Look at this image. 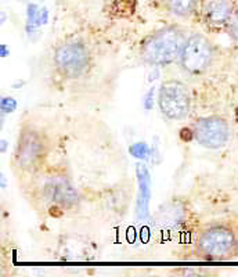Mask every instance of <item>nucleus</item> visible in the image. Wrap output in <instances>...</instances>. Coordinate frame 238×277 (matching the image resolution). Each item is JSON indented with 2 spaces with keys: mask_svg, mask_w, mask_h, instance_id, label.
I'll use <instances>...</instances> for the list:
<instances>
[{
  "mask_svg": "<svg viewBox=\"0 0 238 277\" xmlns=\"http://www.w3.org/2000/svg\"><path fill=\"white\" fill-rule=\"evenodd\" d=\"M163 5L176 17L189 18L198 10L199 0H163Z\"/></svg>",
  "mask_w": 238,
  "mask_h": 277,
  "instance_id": "nucleus-10",
  "label": "nucleus"
},
{
  "mask_svg": "<svg viewBox=\"0 0 238 277\" xmlns=\"http://www.w3.org/2000/svg\"><path fill=\"white\" fill-rule=\"evenodd\" d=\"M213 56H215L213 45L207 36L201 33H193L186 41L180 56V63L185 71L193 75H199L208 71V68L211 67Z\"/></svg>",
  "mask_w": 238,
  "mask_h": 277,
  "instance_id": "nucleus-6",
  "label": "nucleus"
},
{
  "mask_svg": "<svg viewBox=\"0 0 238 277\" xmlns=\"http://www.w3.org/2000/svg\"><path fill=\"white\" fill-rule=\"evenodd\" d=\"M17 108V101L13 97H3L2 100V110L5 112H13Z\"/></svg>",
  "mask_w": 238,
  "mask_h": 277,
  "instance_id": "nucleus-13",
  "label": "nucleus"
},
{
  "mask_svg": "<svg viewBox=\"0 0 238 277\" xmlns=\"http://www.w3.org/2000/svg\"><path fill=\"white\" fill-rule=\"evenodd\" d=\"M89 49L79 42H65L54 50L53 63L60 75L67 79H78L89 71Z\"/></svg>",
  "mask_w": 238,
  "mask_h": 277,
  "instance_id": "nucleus-5",
  "label": "nucleus"
},
{
  "mask_svg": "<svg viewBox=\"0 0 238 277\" xmlns=\"http://www.w3.org/2000/svg\"><path fill=\"white\" fill-rule=\"evenodd\" d=\"M137 174H139V182H140V196H139V205H137V211L139 214L143 212L144 215L147 214V206H149L150 200V175L149 170L145 169L143 165H137Z\"/></svg>",
  "mask_w": 238,
  "mask_h": 277,
  "instance_id": "nucleus-11",
  "label": "nucleus"
},
{
  "mask_svg": "<svg viewBox=\"0 0 238 277\" xmlns=\"http://www.w3.org/2000/svg\"><path fill=\"white\" fill-rule=\"evenodd\" d=\"M187 41L181 28L171 25L150 35L141 45L140 57L151 65H168L180 58Z\"/></svg>",
  "mask_w": 238,
  "mask_h": 277,
  "instance_id": "nucleus-3",
  "label": "nucleus"
},
{
  "mask_svg": "<svg viewBox=\"0 0 238 277\" xmlns=\"http://www.w3.org/2000/svg\"><path fill=\"white\" fill-rule=\"evenodd\" d=\"M226 29H227V33H229L230 38H231L234 42H238V9L234 10L233 15L230 18Z\"/></svg>",
  "mask_w": 238,
  "mask_h": 277,
  "instance_id": "nucleus-12",
  "label": "nucleus"
},
{
  "mask_svg": "<svg viewBox=\"0 0 238 277\" xmlns=\"http://www.w3.org/2000/svg\"><path fill=\"white\" fill-rule=\"evenodd\" d=\"M194 138L203 147L217 150L225 147L230 138V126L219 115L201 116L193 124Z\"/></svg>",
  "mask_w": 238,
  "mask_h": 277,
  "instance_id": "nucleus-8",
  "label": "nucleus"
},
{
  "mask_svg": "<svg viewBox=\"0 0 238 277\" xmlns=\"http://www.w3.org/2000/svg\"><path fill=\"white\" fill-rule=\"evenodd\" d=\"M234 10L233 0H207L203 7L204 21L212 28L227 27Z\"/></svg>",
  "mask_w": 238,
  "mask_h": 277,
  "instance_id": "nucleus-9",
  "label": "nucleus"
},
{
  "mask_svg": "<svg viewBox=\"0 0 238 277\" xmlns=\"http://www.w3.org/2000/svg\"><path fill=\"white\" fill-rule=\"evenodd\" d=\"M2 54H3V57H6V47L5 46H2Z\"/></svg>",
  "mask_w": 238,
  "mask_h": 277,
  "instance_id": "nucleus-14",
  "label": "nucleus"
},
{
  "mask_svg": "<svg viewBox=\"0 0 238 277\" xmlns=\"http://www.w3.org/2000/svg\"><path fill=\"white\" fill-rule=\"evenodd\" d=\"M158 106L169 119H183L189 115L191 100L185 83L175 79L165 81L158 93Z\"/></svg>",
  "mask_w": 238,
  "mask_h": 277,
  "instance_id": "nucleus-7",
  "label": "nucleus"
},
{
  "mask_svg": "<svg viewBox=\"0 0 238 277\" xmlns=\"http://www.w3.org/2000/svg\"><path fill=\"white\" fill-rule=\"evenodd\" d=\"M194 252L198 259L229 261L238 255V219H219L198 229Z\"/></svg>",
  "mask_w": 238,
  "mask_h": 277,
  "instance_id": "nucleus-2",
  "label": "nucleus"
},
{
  "mask_svg": "<svg viewBox=\"0 0 238 277\" xmlns=\"http://www.w3.org/2000/svg\"><path fill=\"white\" fill-rule=\"evenodd\" d=\"M29 201L36 210L45 211L49 215H63L74 210L79 202V197L71 180L60 168H46L31 174L28 186Z\"/></svg>",
  "mask_w": 238,
  "mask_h": 277,
  "instance_id": "nucleus-1",
  "label": "nucleus"
},
{
  "mask_svg": "<svg viewBox=\"0 0 238 277\" xmlns=\"http://www.w3.org/2000/svg\"><path fill=\"white\" fill-rule=\"evenodd\" d=\"M47 152V137L39 129L25 124L18 136L17 147L14 151V165L23 174L31 175L43 166Z\"/></svg>",
  "mask_w": 238,
  "mask_h": 277,
  "instance_id": "nucleus-4",
  "label": "nucleus"
}]
</instances>
